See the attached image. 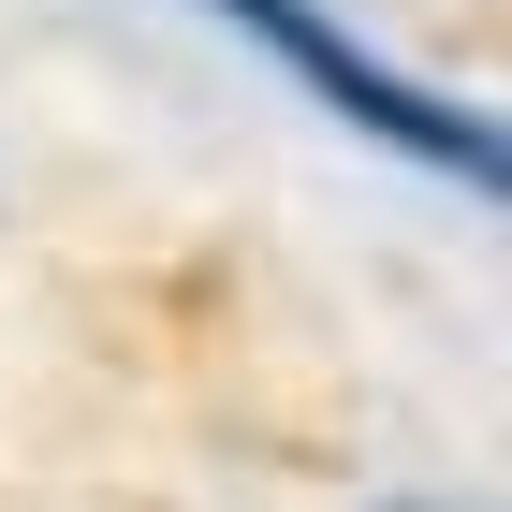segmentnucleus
<instances>
[{"mask_svg": "<svg viewBox=\"0 0 512 512\" xmlns=\"http://www.w3.org/2000/svg\"><path fill=\"white\" fill-rule=\"evenodd\" d=\"M205 15H235L249 44H278V59H293V74H308L322 103H337V118H366L381 147H410V161H439V176L498 191V132H483V118H454V103H425V88H395L381 59L352 44V30H322L308 0H205Z\"/></svg>", "mask_w": 512, "mask_h": 512, "instance_id": "f257e3e1", "label": "nucleus"}]
</instances>
